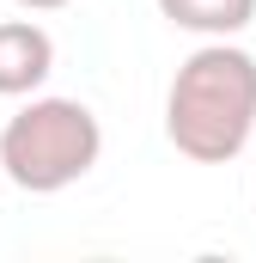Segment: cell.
<instances>
[{
	"label": "cell",
	"instance_id": "cell-1",
	"mask_svg": "<svg viewBox=\"0 0 256 263\" xmlns=\"http://www.w3.org/2000/svg\"><path fill=\"white\" fill-rule=\"evenodd\" d=\"M256 135V55L207 37L165 92V141L195 165H226Z\"/></svg>",
	"mask_w": 256,
	"mask_h": 263
},
{
	"label": "cell",
	"instance_id": "cell-2",
	"mask_svg": "<svg viewBox=\"0 0 256 263\" xmlns=\"http://www.w3.org/2000/svg\"><path fill=\"white\" fill-rule=\"evenodd\" d=\"M98 153H104V129L79 98H31L0 129V172L31 196H55L79 184L98 165Z\"/></svg>",
	"mask_w": 256,
	"mask_h": 263
},
{
	"label": "cell",
	"instance_id": "cell-3",
	"mask_svg": "<svg viewBox=\"0 0 256 263\" xmlns=\"http://www.w3.org/2000/svg\"><path fill=\"white\" fill-rule=\"evenodd\" d=\"M55 73V37L31 18H0V98H31Z\"/></svg>",
	"mask_w": 256,
	"mask_h": 263
},
{
	"label": "cell",
	"instance_id": "cell-4",
	"mask_svg": "<svg viewBox=\"0 0 256 263\" xmlns=\"http://www.w3.org/2000/svg\"><path fill=\"white\" fill-rule=\"evenodd\" d=\"M159 12L195 37H238L256 18V0H159Z\"/></svg>",
	"mask_w": 256,
	"mask_h": 263
},
{
	"label": "cell",
	"instance_id": "cell-5",
	"mask_svg": "<svg viewBox=\"0 0 256 263\" xmlns=\"http://www.w3.org/2000/svg\"><path fill=\"white\" fill-rule=\"evenodd\" d=\"M12 6H25V12H61L67 0H12Z\"/></svg>",
	"mask_w": 256,
	"mask_h": 263
}]
</instances>
